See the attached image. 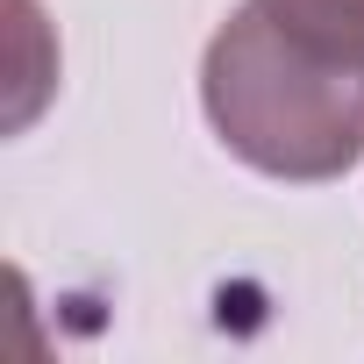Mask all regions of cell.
I'll return each instance as SVG.
<instances>
[{
    "label": "cell",
    "instance_id": "1",
    "mask_svg": "<svg viewBox=\"0 0 364 364\" xmlns=\"http://www.w3.org/2000/svg\"><path fill=\"white\" fill-rule=\"evenodd\" d=\"M200 107L264 178H343L364 157V0H243L200 58Z\"/></svg>",
    "mask_w": 364,
    "mask_h": 364
}]
</instances>
